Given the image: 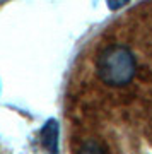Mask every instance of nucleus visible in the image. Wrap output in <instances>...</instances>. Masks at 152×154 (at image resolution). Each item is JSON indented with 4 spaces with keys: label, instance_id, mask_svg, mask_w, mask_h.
<instances>
[{
    "label": "nucleus",
    "instance_id": "1",
    "mask_svg": "<svg viewBox=\"0 0 152 154\" xmlns=\"http://www.w3.org/2000/svg\"><path fill=\"white\" fill-rule=\"evenodd\" d=\"M137 72V62L132 50L125 45H108L98 53L96 74L111 88H121L130 82Z\"/></svg>",
    "mask_w": 152,
    "mask_h": 154
},
{
    "label": "nucleus",
    "instance_id": "2",
    "mask_svg": "<svg viewBox=\"0 0 152 154\" xmlns=\"http://www.w3.org/2000/svg\"><path fill=\"white\" fill-rule=\"evenodd\" d=\"M58 122L50 118L39 132V140L46 154H58Z\"/></svg>",
    "mask_w": 152,
    "mask_h": 154
},
{
    "label": "nucleus",
    "instance_id": "3",
    "mask_svg": "<svg viewBox=\"0 0 152 154\" xmlns=\"http://www.w3.org/2000/svg\"><path fill=\"white\" fill-rule=\"evenodd\" d=\"M77 154H104V149L101 146L99 140L96 139H89V140H84L82 146L79 147Z\"/></svg>",
    "mask_w": 152,
    "mask_h": 154
},
{
    "label": "nucleus",
    "instance_id": "4",
    "mask_svg": "<svg viewBox=\"0 0 152 154\" xmlns=\"http://www.w3.org/2000/svg\"><path fill=\"white\" fill-rule=\"evenodd\" d=\"M125 4H126V2H108V7L114 11V9H120V7H123Z\"/></svg>",
    "mask_w": 152,
    "mask_h": 154
}]
</instances>
